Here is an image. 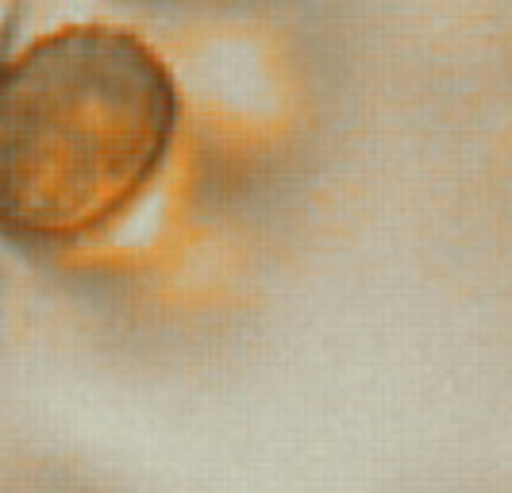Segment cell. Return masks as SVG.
I'll list each match as a JSON object with an SVG mask.
<instances>
[{
    "instance_id": "cell-1",
    "label": "cell",
    "mask_w": 512,
    "mask_h": 493,
    "mask_svg": "<svg viewBox=\"0 0 512 493\" xmlns=\"http://www.w3.org/2000/svg\"><path fill=\"white\" fill-rule=\"evenodd\" d=\"M178 85L131 31L62 27L0 70V228L62 247L116 224L166 166Z\"/></svg>"
}]
</instances>
